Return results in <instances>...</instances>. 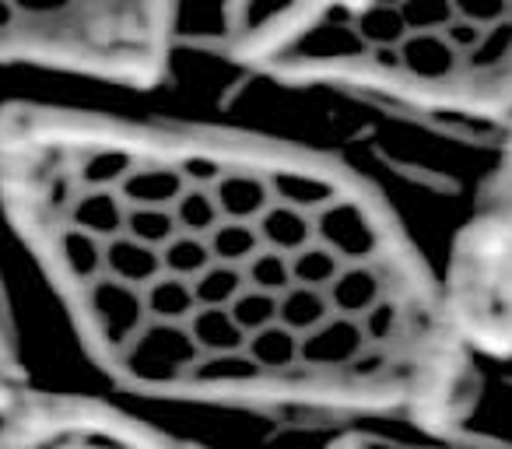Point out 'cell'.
<instances>
[{"instance_id": "obj_7", "label": "cell", "mask_w": 512, "mask_h": 449, "mask_svg": "<svg viewBox=\"0 0 512 449\" xmlns=\"http://www.w3.org/2000/svg\"><path fill=\"white\" fill-rule=\"evenodd\" d=\"M32 386L29 369H25L22 348H18V330L15 320H11V302L4 295V285H0V418Z\"/></svg>"}, {"instance_id": "obj_5", "label": "cell", "mask_w": 512, "mask_h": 449, "mask_svg": "<svg viewBox=\"0 0 512 449\" xmlns=\"http://www.w3.org/2000/svg\"><path fill=\"white\" fill-rule=\"evenodd\" d=\"M449 292L470 344L512 358V193L463 236Z\"/></svg>"}, {"instance_id": "obj_1", "label": "cell", "mask_w": 512, "mask_h": 449, "mask_svg": "<svg viewBox=\"0 0 512 449\" xmlns=\"http://www.w3.org/2000/svg\"><path fill=\"white\" fill-rule=\"evenodd\" d=\"M0 214L130 397L446 428L470 393L449 278L306 144L8 102Z\"/></svg>"}, {"instance_id": "obj_2", "label": "cell", "mask_w": 512, "mask_h": 449, "mask_svg": "<svg viewBox=\"0 0 512 449\" xmlns=\"http://www.w3.org/2000/svg\"><path fill=\"white\" fill-rule=\"evenodd\" d=\"M256 74L512 137V0H337Z\"/></svg>"}, {"instance_id": "obj_3", "label": "cell", "mask_w": 512, "mask_h": 449, "mask_svg": "<svg viewBox=\"0 0 512 449\" xmlns=\"http://www.w3.org/2000/svg\"><path fill=\"white\" fill-rule=\"evenodd\" d=\"M179 39V0H0V67L155 88Z\"/></svg>"}, {"instance_id": "obj_4", "label": "cell", "mask_w": 512, "mask_h": 449, "mask_svg": "<svg viewBox=\"0 0 512 449\" xmlns=\"http://www.w3.org/2000/svg\"><path fill=\"white\" fill-rule=\"evenodd\" d=\"M0 449H211L148 414L85 393L29 390L0 418Z\"/></svg>"}, {"instance_id": "obj_8", "label": "cell", "mask_w": 512, "mask_h": 449, "mask_svg": "<svg viewBox=\"0 0 512 449\" xmlns=\"http://www.w3.org/2000/svg\"><path fill=\"white\" fill-rule=\"evenodd\" d=\"M446 428H432L428 435L414 439H386V435H351L337 449H512V446H488V442L470 439H442Z\"/></svg>"}, {"instance_id": "obj_6", "label": "cell", "mask_w": 512, "mask_h": 449, "mask_svg": "<svg viewBox=\"0 0 512 449\" xmlns=\"http://www.w3.org/2000/svg\"><path fill=\"white\" fill-rule=\"evenodd\" d=\"M337 0H214V36L232 64L260 67Z\"/></svg>"}]
</instances>
